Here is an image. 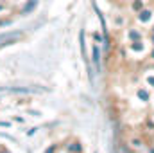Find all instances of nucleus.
Here are the masks:
<instances>
[{"mask_svg": "<svg viewBox=\"0 0 154 153\" xmlns=\"http://www.w3.org/2000/svg\"><path fill=\"white\" fill-rule=\"evenodd\" d=\"M18 38H22V33H20V31H7V33H2V34H0V47L9 45V43L16 41Z\"/></svg>", "mask_w": 154, "mask_h": 153, "instance_id": "obj_1", "label": "nucleus"}, {"mask_svg": "<svg viewBox=\"0 0 154 153\" xmlns=\"http://www.w3.org/2000/svg\"><path fill=\"white\" fill-rule=\"evenodd\" d=\"M93 63H95V65L100 63V50H99V45H93Z\"/></svg>", "mask_w": 154, "mask_h": 153, "instance_id": "obj_2", "label": "nucleus"}, {"mask_svg": "<svg viewBox=\"0 0 154 153\" xmlns=\"http://www.w3.org/2000/svg\"><path fill=\"white\" fill-rule=\"evenodd\" d=\"M151 15H152V11H147V9H142V11L138 13V18H140L142 22H145L147 18H151Z\"/></svg>", "mask_w": 154, "mask_h": 153, "instance_id": "obj_3", "label": "nucleus"}, {"mask_svg": "<svg viewBox=\"0 0 154 153\" xmlns=\"http://www.w3.org/2000/svg\"><path fill=\"white\" fill-rule=\"evenodd\" d=\"M143 9V0H133V11L140 13Z\"/></svg>", "mask_w": 154, "mask_h": 153, "instance_id": "obj_4", "label": "nucleus"}, {"mask_svg": "<svg viewBox=\"0 0 154 153\" xmlns=\"http://www.w3.org/2000/svg\"><path fill=\"white\" fill-rule=\"evenodd\" d=\"M138 97H140L142 101H149V92L143 90V88H140V90H138Z\"/></svg>", "mask_w": 154, "mask_h": 153, "instance_id": "obj_5", "label": "nucleus"}, {"mask_svg": "<svg viewBox=\"0 0 154 153\" xmlns=\"http://www.w3.org/2000/svg\"><path fill=\"white\" fill-rule=\"evenodd\" d=\"M129 38L131 40H140L142 38V34H140L138 31H129Z\"/></svg>", "mask_w": 154, "mask_h": 153, "instance_id": "obj_6", "label": "nucleus"}, {"mask_svg": "<svg viewBox=\"0 0 154 153\" xmlns=\"http://www.w3.org/2000/svg\"><path fill=\"white\" fill-rule=\"evenodd\" d=\"M34 5H36V2H34V0H32V2H31V4H29V5H25V9H23V11H25V13H29V11H31V9H32V7H34Z\"/></svg>", "mask_w": 154, "mask_h": 153, "instance_id": "obj_7", "label": "nucleus"}, {"mask_svg": "<svg viewBox=\"0 0 154 153\" xmlns=\"http://www.w3.org/2000/svg\"><path fill=\"white\" fill-rule=\"evenodd\" d=\"M147 83H149L151 86H154V76H149V77H147Z\"/></svg>", "mask_w": 154, "mask_h": 153, "instance_id": "obj_8", "label": "nucleus"}, {"mask_svg": "<svg viewBox=\"0 0 154 153\" xmlns=\"http://www.w3.org/2000/svg\"><path fill=\"white\" fill-rule=\"evenodd\" d=\"M4 24H7V22H4V20H0V25H4Z\"/></svg>", "mask_w": 154, "mask_h": 153, "instance_id": "obj_9", "label": "nucleus"}, {"mask_svg": "<svg viewBox=\"0 0 154 153\" xmlns=\"http://www.w3.org/2000/svg\"><path fill=\"white\" fill-rule=\"evenodd\" d=\"M151 58H152V60H154V50H152V52H151Z\"/></svg>", "mask_w": 154, "mask_h": 153, "instance_id": "obj_10", "label": "nucleus"}, {"mask_svg": "<svg viewBox=\"0 0 154 153\" xmlns=\"http://www.w3.org/2000/svg\"><path fill=\"white\" fill-rule=\"evenodd\" d=\"M152 41H154V36H152Z\"/></svg>", "mask_w": 154, "mask_h": 153, "instance_id": "obj_11", "label": "nucleus"}, {"mask_svg": "<svg viewBox=\"0 0 154 153\" xmlns=\"http://www.w3.org/2000/svg\"><path fill=\"white\" fill-rule=\"evenodd\" d=\"M0 9H2V5H0Z\"/></svg>", "mask_w": 154, "mask_h": 153, "instance_id": "obj_12", "label": "nucleus"}]
</instances>
